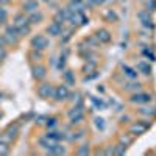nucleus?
Instances as JSON below:
<instances>
[{
  "label": "nucleus",
  "mask_w": 156,
  "mask_h": 156,
  "mask_svg": "<svg viewBox=\"0 0 156 156\" xmlns=\"http://www.w3.org/2000/svg\"><path fill=\"white\" fill-rule=\"evenodd\" d=\"M0 47H8V42L5 41V37H3V34L0 36Z\"/></svg>",
  "instance_id": "obj_40"
},
{
  "label": "nucleus",
  "mask_w": 156,
  "mask_h": 156,
  "mask_svg": "<svg viewBox=\"0 0 156 156\" xmlns=\"http://www.w3.org/2000/svg\"><path fill=\"white\" fill-rule=\"evenodd\" d=\"M56 123H58V119H56V117H48V119H47V123H45V125H47L48 128H53V126H55Z\"/></svg>",
  "instance_id": "obj_34"
},
{
  "label": "nucleus",
  "mask_w": 156,
  "mask_h": 156,
  "mask_svg": "<svg viewBox=\"0 0 156 156\" xmlns=\"http://www.w3.org/2000/svg\"><path fill=\"white\" fill-rule=\"evenodd\" d=\"M0 142H3V144H8V145H11L12 142H14V137H12V136H9L6 131H3V133H0Z\"/></svg>",
  "instance_id": "obj_25"
},
{
  "label": "nucleus",
  "mask_w": 156,
  "mask_h": 156,
  "mask_svg": "<svg viewBox=\"0 0 156 156\" xmlns=\"http://www.w3.org/2000/svg\"><path fill=\"white\" fill-rule=\"evenodd\" d=\"M100 16H101L103 20L108 22V23H115V22H119V16H117V12H115L114 9H111V8L103 9V11L100 12Z\"/></svg>",
  "instance_id": "obj_11"
},
{
  "label": "nucleus",
  "mask_w": 156,
  "mask_h": 156,
  "mask_svg": "<svg viewBox=\"0 0 156 156\" xmlns=\"http://www.w3.org/2000/svg\"><path fill=\"white\" fill-rule=\"evenodd\" d=\"M151 94L148 92H136L129 97V101L131 103H136V105H144V103H150L151 101Z\"/></svg>",
  "instance_id": "obj_7"
},
{
  "label": "nucleus",
  "mask_w": 156,
  "mask_h": 156,
  "mask_svg": "<svg viewBox=\"0 0 156 156\" xmlns=\"http://www.w3.org/2000/svg\"><path fill=\"white\" fill-rule=\"evenodd\" d=\"M17 30H19L20 37L28 36V34H30V31H31V25H30V23H27V25H23V27H20V28H17Z\"/></svg>",
  "instance_id": "obj_26"
},
{
  "label": "nucleus",
  "mask_w": 156,
  "mask_h": 156,
  "mask_svg": "<svg viewBox=\"0 0 156 156\" xmlns=\"http://www.w3.org/2000/svg\"><path fill=\"white\" fill-rule=\"evenodd\" d=\"M136 17H137V20L142 23V27H145V28H153V27H154V25H153V17H151V14H150V11L140 9V11H137Z\"/></svg>",
  "instance_id": "obj_3"
},
{
  "label": "nucleus",
  "mask_w": 156,
  "mask_h": 156,
  "mask_svg": "<svg viewBox=\"0 0 156 156\" xmlns=\"http://www.w3.org/2000/svg\"><path fill=\"white\" fill-rule=\"evenodd\" d=\"M27 23H28V16L25 14L23 11L17 12V14L12 17V25H14L16 28H20V27H23V25H27Z\"/></svg>",
  "instance_id": "obj_14"
},
{
  "label": "nucleus",
  "mask_w": 156,
  "mask_h": 156,
  "mask_svg": "<svg viewBox=\"0 0 156 156\" xmlns=\"http://www.w3.org/2000/svg\"><path fill=\"white\" fill-rule=\"evenodd\" d=\"M31 47H33L34 50L44 51V50L48 47V37L44 36V34H36V36L31 39Z\"/></svg>",
  "instance_id": "obj_5"
},
{
  "label": "nucleus",
  "mask_w": 156,
  "mask_h": 156,
  "mask_svg": "<svg viewBox=\"0 0 156 156\" xmlns=\"http://www.w3.org/2000/svg\"><path fill=\"white\" fill-rule=\"evenodd\" d=\"M69 95H70V92H69V87H67L66 83H64V84H59V86L55 87V95H53V98H55L56 101H64V100H67Z\"/></svg>",
  "instance_id": "obj_6"
},
{
  "label": "nucleus",
  "mask_w": 156,
  "mask_h": 156,
  "mask_svg": "<svg viewBox=\"0 0 156 156\" xmlns=\"http://www.w3.org/2000/svg\"><path fill=\"white\" fill-rule=\"evenodd\" d=\"M37 95L47 100V98H53L55 95V86L51 83H41L37 86Z\"/></svg>",
  "instance_id": "obj_2"
},
{
  "label": "nucleus",
  "mask_w": 156,
  "mask_h": 156,
  "mask_svg": "<svg viewBox=\"0 0 156 156\" xmlns=\"http://www.w3.org/2000/svg\"><path fill=\"white\" fill-rule=\"evenodd\" d=\"M41 2H45V3H50V2H51V0H41Z\"/></svg>",
  "instance_id": "obj_42"
},
{
  "label": "nucleus",
  "mask_w": 156,
  "mask_h": 156,
  "mask_svg": "<svg viewBox=\"0 0 156 156\" xmlns=\"http://www.w3.org/2000/svg\"><path fill=\"white\" fill-rule=\"evenodd\" d=\"M62 31H64V25L59 23V22H56V20L50 22V23H48V27H47V33H48L50 36H53V37L61 36Z\"/></svg>",
  "instance_id": "obj_8"
},
{
  "label": "nucleus",
  "mask_w": 156,
  "mask_h": 156,
  "mask_svg": "<svg viewBox=\"0 0 156 156\" xmlns=\"http://www.w3.org/2000/svg\"><path fill=\"white\" fill-rule=\"evenodd\" d=\"M69 22L73 25V27H78V25H86V23L89 22V19L84 16L83 11H80V12H72Z\"/></svg>",
  "instance_id": "obj_9"
},
{
  "label": "nucleus",
  "mask_w": 156,
  "mask_h": 156,
  "mask_svg": "<svg viewBox=\"0 0 156 156\" xmlns=\"http://www.w3.org/2000/svg\"><path fill=\"white\" fill-rule=\"evenodd\" d=\"M139 112H140V114H144V115H156V111H151V109L148 111V108H140Z\"/></svg>",
  "instance_id": "obj_36"
},
{
  "label": "nucleus",
  "mask_w": 156,
  "mask_h": 156,
  "mask_svg": "<svg viewBox=\"0 0 156 156\" xmlns=\"http://www.w3.org/2000/svg\"><path fill=\"white\" fill-rule=\"evenodd\" d=\"M28 58L31 59V61H34V62H39V61H41L42 59V51L41 50H31L30 51V53H28Z\"/></svg>",
  "instance_id": "obj_23"
},
{
  "label": "nucleus",
  "mask_w": 156,
  "mask_h": 156,
  "mask_svg": "<svg viewBox=\"0 0 156 156\" xmlns=\"http://www.w3.org/2000/svg\"><path fill=\"white\" fill-rule=\"evenodd\" d=\"M119 140H120V144H123V145H126V147L133 144V137H128V136H120Z\"/></svg>",
  "instance_id": "obj_31"
},
{
  "label": "nucleus",
  "mask_w": 156,
  "mask_h": 156,
  "mask_svg": "<svg viewBox=\"0 0 156 156\" xmlns=\"http://www.w3.org/2000/svg\"><path fill=\"white\" fill-rule=\"evenodd\" d=\"M62 80L67 86H75V75L72 70H64L62 72Z\"/></svg>",
  "instance_id": "obj_19"
},
{
  "label": "nucleus",
  "mask_w": 156,
  "mask_h": 156,
  "mask_svg": "<svg viewBox=\"0 0 156 156\" xmlns=\"http://www.w3.org/2000/svg\"><path fill=\"white\" fill-rule=\"evenodd\" d=\"M126 90H140V83H131L126 86Z\"/></svg>",
  "instance_id": "obj_37"
},
{
  "label": "nucleus",
  "mask_w": 156,
  "mask_h": 156,
  "mask_svg": "<svg viewBox=\"0 0 156 156\" xmlns=\"http://www.w3.org/2000/svg\"><path fill=\"white\" fill-rule=\"evenodd\" d=\"M66 153V148L59 144H50L47 147V154H64Z\"/></svg>",
  "instance_id": "obj_17"
},
{
  "label": "nucleus",
  "mask_w": 156,
  "mask_h": 156,
  "mask_svg": "<svg viewBox=\"0 0 156 156\" xmlns=\"http://www.w3.org/2000/svg\"><path fill=\"white\" fill-rule=\"evenodd\" d=\"M147 11H156V0H147Z\"/></svg>",
  "instance_id": "obj_33"
},
{
  "label": "nucleus",
  "mask_w": 156,
  "mask_h": 156,
  "mask_svg": "<svg viewBox=\"0 0 156 156\" xmlns=\"http://www.w3.org/2000/svg\"><path fill=\"white\" fill-rule=\"evenodd\" d=\"M45 137H47V140H59V139L64 137V136H61V134L56 133V131H50V133L45 134Z\"/></svg>",
  "instance_id": "obj_27"
},
{
  "label": "nucleus",
  "mask_w": 156,
  "mask_h": 156,
  "mask_svg": "<svg viewBox=\"0 0 156 156\" xmlns=\"http://www.w3.org/2000/svg\"><path fill=\"white\" fill-rule=\"evenodd\" d=\"M126 151V145H123V144H119L117 147H114V153L115 154H123Z\"/></svg>",
  "instance_id": "obj_32"
},
{
  "label": "nucleus",
  "mask_w": 156,
  "mask_h": 156,
  "mask_svg": "<svg viewBox=\"0 0 156 156\" xmlns=\"http://www.w3.org/2000/svg\"><path fill=\"white\" fill-rule=\"evenodd\" d=\"M94 36L98 39V42H100V44H109V42H111V39H112L111 31L106 30V28H98V30L95 31Z\"/></svg>",
  "instance_id": "obj_10"
},
{
  "label": "nucleus",
  "mask_w": 156,
  "mask_h": 156,
  "mask_svg": "<svg viewBox=\"0 0 156 156\" xmlns=\"http://www.w3.org/2000/svg\"><path fill=\"white\" fill-rule=\"evenodd\" d=\"M136 70L140 72V73H144V75H150V73H151L150 64L145 62V61H139V62H137V66H136Z\"/></svg>",
  "instance_id": "obj_18"
},
{
  "label": "nucleus",
  "mask_w": 156,
  "mask_h": 156,
  "mask_svg": "<svg viewBox=\"0 0 156 156\" xmlns=\"http://www.w3.org/2000/svg\"><path fill=\"white\" fill-rule=\"evenodd\" d=\"M5 131L9 134V136H12V137H17V134H19V125L17 123H9L8 126H6V129Z\"/></svg>",
  "instance_id": "obj_21"
},
{
  "label": "nucleus",
  "mask_w": 156,
  "mask_h": 156,
  "mask_svg": "<svg viewBox=\"0 0 156 156\" xmlns=\"http://www.w3.org/2000/svg\"><path fill=\"white\" fill-rule=\"evenodd\" d=\"M11 3V0H0V6H3V5H9Z\"/></svg>",
  "instance_id": "obj_41"
},
{
  "label": "nucleus",
  "mask_w": 156,
  "mask_h": 156,
  "mask_svg": "<svg viewBox=\"0 0 156 156\" xmlns=\"http://www.w3.org/2000/svg\"><path fill=\"white\" fill-rule=\"evenodd\" d=\"M95 122H97V126H98L100 129H103V128H105V123H103L105 120H103V119H97Z\"/></svg>",
  "instance_id": "obj_39"
},
{
  "label": "nucleus",
  "mask_w": 156,
  "mask_h": 156,
  "mask_svg": "<svg viewBox=\"0 0 156 156\" xmlns=\"http://www.w3.org/2000/svg\"><path fill=\"white\" fill-rule=\"evenodd\" d=\"M84 5L87 6H97V5H101V3H105V0H83Z\"/></svg>",
  "instance_id": "obj_30"
},
{
  "label": "nucleus",
  "mask_w": 156,
  "mask_h": 156,
  "mask_svg": "<svg viewBox=\"0 0 156 156\" xmlns=\"http://www.w3.org/2000/svg\"><path fill=\"white\" fill-rule=\"evenodd\" d=\"M83 120H84L83 111H78V112H75L73 115H70V123H72V125H80Z\"/></svg>",
  "instance_id": "obj_20"
},
{
  "label": "nucleus",
  "mask_w": 156,
  "mask_h": 156,
  "mask_svg": "<svg viewBox=\"0 0 156 156\" xmlns=\"http://www.w3.org/2000/svg\"><path fill=\"white\" fill-rule=\"evenodd\" d=\"M150 128V123H145L144 120H139V122H134L131 126H129V134L131 136H140L148 131Z\"/></svg>",
  "instance_id": "obj_4"
},
{
  "label": "nucleus",
  "mask_w": 156,
  "mask_h": 156,
  "mask_svg": "<svg viewBox=\"0 0 156 156\" xmlns=\"http://www.w3.org/2000/svg\"><path fill=\"white\" fill-rule=\"evenodd\" d=\"M33 76H34V80H37V81H42L44 78L47 76V69H45V66H42V64H34L33 66Z\"/></svg>",
  "instance_id": "obj_12"
},
{
  "label": "nucleus",
  "mask_w": 156,
  "mask_h": 156,
  "mask_svg": "<svg viewBox=\"0 0 156 156\" xmlns=\"http://www.w3.org/2000/svg\"><path fill=\"white\" fill-rule=\"evenodd\" d=\"M44 20V12L42 11H34L31 12V14H28V23L30 25H37V23H41Z\"/></svg>",
  "instance_id": "obj_15"
},
{
  "label": "nucleus",
  "mask_w": 156,
  "mask_h": 156,
  "mask_svg": "<svg viewBox=\"0 0 156 156\" xmlns=\"http://www.w3.org/2000/svg\"><path fill=\"white\" fill-rule=\"evenodd\" d=\"M6 20H8V12L5 8L0 6V23H6Z\"/></svg>",
  "instance_id": "obj_29"
},
{
  "label": "nucleus",
  "mask_w": 156,
  "mask_h": 156,
  "mask_svg": "<svg viewBox=\"0 0 156 156\" xmlns=\"http://www.w3.org/2000/svg\"><path fill=\"white\" fill-rule=\"evenodd\" d=\"M37 9H39V0H25L22 5V11L25 14H31Z\"/></svg>",
  "instance_id": "obj_13"
},
{
  "label": "nucleus",
  "mask_w": 156,
  "mask_h": 156,
  "mask_svg": "<svg viewBox=\"0 0 156 156\" xmlns=\"http://www.w3.org/2000/svg\"><path fill=\"white\" fill-rule=\"evenodd\" d=\"M3 37L8 42V45H16L19 42V39H20V34H19V30L14 27V25H9V27L5 28Z\"/></svg>",
  "instance_id": "obj_1"
},
{
  "label": "nucleus",
  "mask_w": 156,
  "mask_h": 156,
  "mask_svg": "<svg viewBox=\"0 0 156 156\" xmlns=\"http://www.w3.org/2000/svg\"><path fill=\"white\" fill-rule=\"evenodd\" d=\"M22 2H25V0H22Z\"/></svg>",
  "instance_id": "obj_43"
},
{
  "label": "nucleus",
  "mask_w": 156,
  "mask_h": 156,
  "mask_svg": "<svg viewBox=\"0 0 156 156\" xmlns=\"http://www.w3.org/2000/svg\"><path fill=\"white\" fill-rule=\"evenodd\" d=\"M89 153V145H81L76 150V154H87Z\"/></svg>",
  "instance_id": "obj_35"
},
{
  "label": "nucleus",
  "mask_w": 156,
  "mask_h": 156,
  "mask_svg": "<svg viewBox=\"0 0 156 156\" xmlns=\"http://www.w3.org/2000/svg\"><path fill=\"white\" fill-rule=\"evenodd\" d=\"M6 154H9V145L0 142V156H6Z\"/></svg>",
  "instance_id": "obj_28"
},
{
  "label": "nucleus",
  "mask_w": 156,
  "mask_h": 156,
  "mask_svg": "<svg viewBox=\"0 0 156 156\" xmlns=\"http://www.w3.org/2000/svg\"><path fill=\"white\" fill-rule=\"evenodd\" d=\"M67 8H69L72 12H80V11H84V9H86V5H84L83 0H72Z\"/></svg>",
  "instance_id": "obj_16"
},
{
  "label": "nucleus",
  "mask_w": 156,
  "mask_h": 156,
  "mask_svg": "<svg viewBox=\"0 0 156 156\" xmlns=\"http://www.w3.org/2000/svg\"><path fill=\"white\" fill-rule=\"evenodd\" d=\"M84 42H86L87 47H90V48H97L98 45H101L95 36H89V37H86V39H84Z\"/></svg>",
  "instance_id": "obj_24"
},
{
  "label": "nucleus",
  "mask_w": 156,
  "mask_h": 156,
  "mask_svg": "<svg viewBox=\"0 0 156 156\" xmlns=\"http://www.w3.org/2000/svg\"><path fill=\"white\" fill-rule=\"evenodd\" d=\"M8 55V51H6V47H0V61H3Z\"/></svg>",
  "instance_id": "obj_38"
},
{
  "label": "nucleus",
  "mask_w": 156,
  "mask_h": 156,
  "mask_svg": "<svg viewBox=\"0 0 156 156\" xmlns=\"http://www.w3.org/2000/svg\"><path fill=\"white\" fill-rule=\"evenodd\" d=\"M122 70H123V73H125L128 78H131V80L137 78V73H139L136 69H131V67H128V66H122Z\"/></svg>",
  "instance_id": "obj_22"
}]
</instances>
